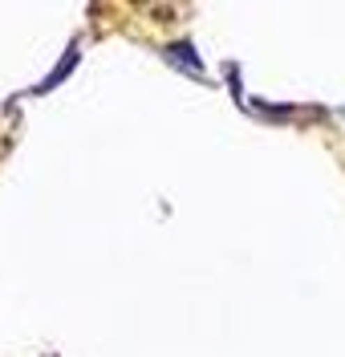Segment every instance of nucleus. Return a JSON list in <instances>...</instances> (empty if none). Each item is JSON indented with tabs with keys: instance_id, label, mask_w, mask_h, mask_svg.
<instances>
[{
	"instance_id": "nucleus-1",
	"label": "nucleus",
	"mask_w": 345,
	"mask_h": 357,
	"mask_svg": "<svg viewBox=\"0 0 345 357\" xmlns=\"http://www.w3.org/2000/svg\"><path fill=\"white\" fill-rule=\"evenodd\" d=\"M162 57H167L175 69L191 73V77H204V61H199V53H195V45H191V41H171V45H162Z\"/></svg>"
},
{
	"instance_id": "nucleus-2",
	"label": "nucleus",
	"mask_w": 345,
	"mask_h": 357,
	"mask_svg": "<svg viewBox=\"0 0 345 357\" xmlns=\"http://www.w3.org/2000/svg\"><path fill=\"white\" fill-rule=\"evenodd\" d=\"M73 66H77V45H73V49H66V57L57 61V69H53V73H49V77H45V82H41L37 89H33V93H45V89L61 86V82H66L69 73H73Z\"/></svg>"
}]
</instances>
